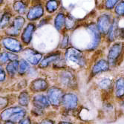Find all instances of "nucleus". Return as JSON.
I'll use <instances>...</instances> for the list:
<instances>
[{"instance_id": "9d476101", "label": "nucleus", "mask_w": 124, "mask_h": 124, "mask_svg": "<svg viewBox=\"0 0 124 124\" xmlns=\"http://www.w3.org/2000/svg\"><path fill=\"white\" fill-rule=\"evenodd\" d=\"M51 85L50 84L48 78L38 77L33 79L28 85V90L31 94L46 93Z\"/></svg>"}, {"instance_id": "7ed1b4c3", "label": "nucleus", "mask_w": 124, "mask_h": 124, "mask_svg": "<svg viewBox=\"0 0 124 124\" xmlns=\"http://www.w3.org/2000/svg\"><path fill=\"white\" fill-rule=\"evenodd\" d=\"M81 107V97L77 92H65L62 100L60 111L65 117L78 115Z\"/></svg>"}, {"instance_id": "c756f323", "label": "nucleus", "mask_w": 124, "mask_h": 124, "mask_svg": "<svg viewBox=\"0 0 124 124\" xmlns=\"http://www.w3.org/2000/svg\"><path fill=\"white\" fill-rule=\"evenodd\" d=\"M69 44H70V39H69V36L65 34L60 41V48L61 50H66L67 48H69Z\"/></svg>"}, {"instance_id": "f257e3e1", "label": "nucleus", "mask_w": 124, "mask_h": 124, "mask_svg": "<svg viewBox=\"0 0 124 124\" xmlns=\"http://www.w3.org/2000/svg\"><path fill=\"white\" fill-rule=\"evenodd\" d=\"M63 57L68 69L77 73L80 71H87L91 61L88 53L73 46L69 47L63 52Z\"/></svg>"}, {"instance_id": "c9c22d12", "label": "nucleus", "mask_w": 124, "mask_h": 124, "mask_svg": "<svg viewBox=\"0 0 124 124\" xmlns=\"http://www.w3.org/2000/svg\"><path fill=\"white\" fill-rule=\"evenodd\" d=\"M119 0H106V7L108 9H111L113 8Z\"/></svg>"}, {"instance_id": "9b49d317", "label": "nucleus", "mask_w": 124, "mask_h": 124, "mask_svg": "<svg viewBox=\"0 0 124 124\" xmlns=\"http://www.w3.org/2000/svg\"><path fill=\"white\" fill-rule=\"evenodd\" d=\"M20 58L25 60L31 66L37 67L44 57V54L32 48H25L19 54Z\"/></svg>"}, {"instance_id": "dca6fc26", "label": "nucleus", "mask_w": 124, "mask_h": 124, "mask_svg": "<svg viewBox=\"0 0 124 124\" xmlns=\"http://www.w3.org/2000/svg\"><path fill=\"white\" fill-rule=\"evenodd\" d=\"M25 24V19L22 16H16L14 19L11 22V24L6 30V35L8 37H16L19 36V33L24 26Z\"/></svg>"}, {"instance_id": "6e6552de", "label": "nucleus", "mask_w": 124, "mask_h": 124, "mask_svg": "<svg viewBox=\"0 0 124 124\" xmlns=\"http://www.w3.org/2000/svg\"><path fill=\"white\" fill-rule=\"evenodd\" d=\"M65 91L57 85H51L46 92L52 109L60 110L62 97Z\"/></svg>"}, {"instance_id": "4c0bfd02", "label": "nucleus", "mask_w": 124, "mask_h": 124, "mask_svg": "<svg viewBox=\"0 0 124 124\" xmlns=\"http://www.w3.org/2000/svg\"><path fill=\"white\" fill-rule=\"evenodd\" d=\"M2 124H17V123H13V122H10V121H6V122H3Z\"/></svg>"}, {"instance_id": "7c9ffc66", "label": "nucleus", "mask_w": 124, "mask_h": 124, "mask_svg": "<svg viewBox=\"0 0 124 124\" xmlns=\"http://www.w3.org/2000/svg\"><path fill=\"white\" fill-rule=\"evenodd\" d=\"M8 80L6 71H5V68L3 65L0 64V84H4L7 82Z\"/></svg>"}, {"instance_id": "c85d7f7f", "label": "nucleus", "mask_w": 124, "mask_h": 124, "mask_svg": "<svg viewBox=\"0 0 124 124\" xmlns=\"http://www.w3.org/2000/svg\"><path fill=\"white\" fill-rule=\"evenodd\" d=\"M14 8L19 14H24L26 10V5L22 1H17L14 5Z\"/></svg>"}, {"instance_id": "1a4fd4ad", "label": "nucleus", "mask_w": 124, "mask_h": 124, "mask_svg": "<svg viewBox=\"0 0 124 124\" xmlns=\"http://www.w3.org/2000/svg\"><path fill=\"white\" fill-rule=\"evenodd\" d=\"M100 111L101 117L106 120H111V121H115L118 116L116 103L113 98L103 100L101 103Z\"/></svg>"}, {"instance_id": "ea45409f", "label": "nucleus", "mask_w": 124, "mask_h": 124, "mask_svg": "<svg viewBox=\"0 0 124 124\" xmlns=\"http://www.w3.org/2000/svg\"><path fill=\"white\" fill-rule=\"evenodd\" d=\"M0 124H2V121H0Z\"/></svg>"}, {"instance_id": "5701e85b", "label": "nucleus", "mask_w": 124, "mask_h": 124, "mask_svg": "<svg viewBox=\"0 0 124 124\" xmlns=\"http://www.w3.org/2000/svg\"><path fill=\"white\" fill-rule=\"evenodd\" d=\"M44 14L43 8L41 5H37L31 8L29 10V12L27 14V17L28 19L33 21L39 18H40Z\"/></svg>"}, {"instance_id": "473e14b6", "label": "nucleus", "mask_w": 124, "mask_h": 124, "mask_svg": "<svg viewBox=\"0 0 124 124\" xmlns=\"http://www.w3.org/2000/svg\"><path fill=\"white\" fill-rule=\"evenodd\" d=\"M75 25V20L73 17L71 16H68L66 17L65 19V27L68 29V30H71L74 28Z\"/></svg>"}, {"instance_id": "2eb2a0df", "label": "nucleus", "mask_w": 124, "mask_h": 124, "mask_svg": "<svg viewBox=\"0 0 124 124\" xmlns=\"http://www.w3.org/2000/svg\"><path fill=\"white\" fill-rule=\"evenodd\" d=\"M3 48L10 52L19 54L24 49L22 43L14 37H6L2 40Z\"/></svg>"}, {"instance_id": "39448f33", "label": "nucleus", "mask_w": 124, "mask_h": 124, "mask_svg": "<svg viewBox=\"0 0 124 124\" xmlns=\"http://www.w3.org/2000/svg\"><path fill=\"white\" fill-rule=\"evenodd\" d=\"M115 73L111 71L106 74H103L94 78L91 82L94 89L102 95V99H110L112 97V91H113L114 80Z\"/></svg>"}, {"instance_id": "4468645a", "label": "nucleus", "mask_w": 124, "mask_h": 124, "mask_svg": "<svg viewBox=\"0 0 124 124\" xmlns=\"http://www.w3.org/2000/svg\"><path fill=\"white\" fill-rule=\"evenodd\" d=\"M31 107L43 110L48 112V110L51 108L48 97L45 93H39L32 94L31 97Z\"/></svg>"}, {"instance_id": "2f4dec72", "label": "nucleus", "mask_w": 124, "mask_h": 124, "mask_svg": "<svg viewBox=\"0 0 124 124\" xmlns=\"http://www.w3.org/2000/svg\"><path fill=\"white\" fill-rule=\"evenodd\" d=\"M57 122L54 119H53L51 117H48V115L39 119L37 121V124H57Z\"/></svg>"}, {"instance_id": "423d86ee", "label": "nucleus", "mask_w": 124, "mask_h": 124, "mask_svg": "<svg viewBox=\"0 0 124 124\" xmlns=\"http://www.w3.org/2000/svg\"><path fill=\"white\" fill-rule=\"evenodd\" d=\"M112 71H116L124 61V42L117 41L110 44L105 54Z\"/></svg>"}, {"instance_id": "f8f14e48", "label": "nucleus", "mask_w": 124, "mask_h": 124, "mask_svg": "<svg viewBox=\"0 0 124 124\" xmlns=\"http://www.w3.org/2000/svg\"><path fill=\"white\" fill-rule=\"evenodd\" d=\"M115 73L112 97L115 102L124 100V74Z\"/></svg>"}, {"instance_id": "e433bc0d", "label": "nucleus", "mask_w": 124, "mask_h": 124, "mask_svg": "<svg viewBox=\"0 0 124 124\" xmlns=\"http://www.w3.org/2000/svg\"><path fill=\"white\" fill-rule=\"evenodd\" d=\"M57 124H75L74 121H72L70 119H67V118H62L60 120Z\"/></svg>"}, {"instance_id": "f704fd0d", "label": "nucleus", "mask_w": 124, "mask_h": 124, "mask_svg": "<svg viewBox=\"0 0 124 124\" xmlns=\"http://www.w3.org/2000/svg\"><path fill=\"white\" fill-rule=\"evenodd\" d=\"M33 118L28 115L25 118L21 120L17 124H33Z\"/></svg>"}, {"instance_id": "4be33fe9", "label": "nucleus", "mask_w": 124, "mask_h": 124, "mask_svg": "<svg viewBox=\"0 0 124 124\" xmlns=\"http://www.w3.org/2000/svg\"><path fill=\"white\" fill-rule=\"evenodd\" d=\"M19 58V54H18L12 53L8 51L0 52V64L3 65L4 66L12 61L18 60Z\"/></svg>"}, {"instance_id": "cd10ccee", "label": "nucleus", "mask_w": 124, "mask_h": 124, "mask_svg": "<svg viewBox=\"0 0 124 124\" xmlns=\"http://www.w3.org/2000/svg\"><path fill=\"white\" fill-rule=\"evenodd\" d=\"M59 6V2L57 0H49L46 4V9L48 12L49 13H53L58 8Z\"/></svg>"}, {"instance_id": "58836bf2", "label": "nucleus", "mask_w": 124, "mask_h": 124, "mask_svg": "<svg viewBox=\"0 0 124 124\" xmlns=\"http://www.w3.org/2000/svg\"><path fill=\"white\" fill-rule=\"evenodd\" d=\"M2 2V0H0V4H1Z\"/></svg>"}, {"instance_id": "72a5a7b5", "label": "nucleus", "mask_w": 124, "mask_h": 124, "mask_svg": "<svg viewBox=\"0 0 124 124\" xmlns=\"http://www.w3.org/2000/svg\"><path fill=\"white\" fill-rule=\"evenodd\" d=\"M115 13L119 16L124 15V2H120L115 8Z\"/></svg>"}, {"instance_id": "0eeeda50", "label": "nucleus", "mask_w": 124, "mask_h": 124, "mask_svg": "<svg viewBox=\"0 0 124 124\" xmlns=\"http://www.w3.org/2000/svg\"><path fill=\"white\" fill-rule=\"evenodd\" d=\"M27 115H28V109L19 105H13L0 111V121L18 123Z\"/></svg>"}, {"instance_id": "20e7f679", "label": "nucleus", "mask_w": 124, "mask_h": 124, "mask_svg": "<svg viewBox=\"0 0 124 124\" xmlns=\"http://www.w3.org/2000/svg\"><path fill=\"white\" fill-rule=\"evenodd\" d=\"M111 69L106 59L105 54H97L91 58L89 66L87 69V81L91 83L97 77L111 72Z\"/></svg>"}, {"instance_id": "393cba45", "label": "nucleus", "mask_w": 124, "mask_h": 124, "mask_svg": "<svg viewBox=\"0 0 124 124\" xmlns=\"http://www.w3.org/2000/svg\"><path fill=\"white\" fill-rule=\"evenodd\" d=\"M65 19H66V17L64 14H59L57 16H56V18L54 19L55 28L58 31H61L63 28V27H65Z\"/></svg>"}, {"instance_id": "a878e982", "label": "nucleus", "mask_w": 124, "mask_h": 124, "mask_svg": "<svg viewBox=\"0 0 124 124\" xmlns=\"http://www.w3.org/2000/svg\"><path fill=\"white\" fill-rule=\"evenodd\" d=\"M10 106H13V102H11L10 97L0 96V111Z\"/></svg>"}, {"instance_id": "aec40b11", "label": "nucleus", "mask_w": 124, "mask_h": 124, "mask_svg": "<svg viewBox=\"0 0 124 124\" xmlns=\"http://www.w3.org/2000/svg\"><path fill=\"white\" fill-rule=\"evenodd\" d=\"M117 30H118V22L117 19H114L111 22V25L106 35V42L111 44L117 41Z\"/></svg>"}, {"instance_id": "ddd939ff", "label": "nucleus", "mask_w": 124, "mask_h": 124, "mask_svg": "<svg viewBox=\"0 0 124 124\" xmlns=\"http://www.w3.org/2000/svg\"><path fill=\"white\" fill-rule=\"evenodd\" d=\"M62 56L63 52H62L60 50L48 53L46 55H44L43 58L42 59V60L40 61L39 64L37 66V69L41 70H46L50 69L58 60L62 57Z\"/></svg>"}, {"instance_id": "b1692460", "label": "nucleus", "mask_w": 124, "mask_h": 124, "mask_svg": "<svg viewBox=\"0 0 124 124\" xmlns=\"http://www.w3.org/2000/svg\"><path fill=\"white\" fill-rule=\"evenodd\" d=\"M31 65L24 59L19 58V69H18V76L25 77L30 69Z\"/></svg>"}, {"instance_id": "6ab92c4d", "label": "nucleus", "mask_w": 124, "mask_h": 124, "mask_svg": "<svg viewBox=\"0 0 124 124\" xmlns=\"http://www.w3.org/2000/svg\"><path fill=\"white\" fill-rule=\"evenodd\" d=\"M34 31H35V25L32 23H29L24 28L23 31L22 33V35H21L22 43H23L25 46L29 45L32 40Z\"/></svg>"}, {"instance_id": "f3484780", "label": "nucleus", "mask_w": 124, "mask_h": 124, "mask_svg": "<svg viewBox=\"0 0 124 124\" xmlns=\"http://www.w3.org/2000/svg\"><path fill=\"white\" fill-rule=\"evenodd\" d=\"M111 22H112L111 20V17L108 14H103L97 19L96 25L103 37H106V35L107 34L111 25Z\"/></svg>"}, {"instance_id": "412c9836", "label": "nucleus", "mask_w": 124, "mask_h": 124, "mask_svg": "<svg viewBox=\"0 0 124 124\" xmlns=\"http://www.w3.org/2000/svg\"><path fill=\"white\" fill-rule=\"evenodd\" d=\"M19 60L10 62L5 66L8 78L10 80H14L16 77H18Z\"/></svg>"}, {"instance_id": "f03ea898", "label": "nucleus", "mask_w": 124, "mask_h": 124, "mask_svg": "<svg viewBox=\"0 0 124 124\" xmlns=\"http://www.w3.org/2000/svg\"><path fill=\"white\" fill-rule=\"evenodd\" d=\"M54 72V81L55 83L54 85L60 86L65 92L78 91L80 83L77 72L68 68Z\"/></svg>"}, {"instance_id": "bb28decb", "label": "nucleus", "mask_w": 124, "mask_h": 124, "mask_svg": "<svg viewBox=\"0 0 124 124\" xmlns=\"http://www.w3.org/2000/svg\"><path fill=\"white\" fill-rule=\"evenodd\" d=\"M10 15L8 13H5L0 17V30L5 29L10 23Z\"/></svg>"}, {"instance_id": "a211bd4d", "label": "nucleus", "mask_w": 124, "mask_h": 124, "mask_svg": "<svg viewBox=\"0 0 124 124\" xmlns=\"http://www.w3.org/2000/svg\"><path fill=\"white\" fill-rule=\"evenodd\" d=\"M31 97L32 95L28 90V88L22 90L18 95H16L17 105L28 109L31 103Z\"/></svg>"}]
</instances>
